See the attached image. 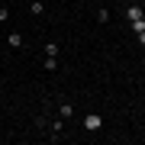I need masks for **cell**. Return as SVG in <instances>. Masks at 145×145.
Instances as JSON below:
<instances>
[{
	"label": "cell",
	"instance_id": "1",
	"mask_svg": "<svg viewBox=\"0 0 145 145\" xmlns=\"http://www.w3.org/2000/svg\"><path fill=\"white\" fill-rule=\"evenodd\" d=\"M100 126H103V116H100V113H87V116H84V129H87V132H97Z\"/></svg>",
	"mask_w": 145,
	"mask_h": 145
},
{
	"label": "cell",
	"instance_id": "2",
	"mask_svg": "<svg viewBox=\"0 0 145 145\" xmlns=\"http://www.w3.org/2000/svg\"><path fill=\"white\" fill-rule=\"evenodd\" d=\"M61 129H65V119L58 116V119H52V123H48V132H55L52 139H58V135H61Z\"/></svg>",
	"mask_w": 145,
	"mask_h": 145
},
{
	"label": "cell",
	"instance_id": "3",
	"mask_svg": "<svg viewBox=\"0 0 145 145\" xmlns=\"http://www.w3.org/2000/svg\"><path fill=\"white\" fill-rule=\"evenodd\" d=\"M58 116H61V119H71V116H74V106L68 103V100H65V103H58Z\"/></svg>",
	"mask_w": 145,
	"mask_h": 145
},
{
	"label": "cell",
	"instance_id": "4",
	"mask_svg": "<svg viewBox=\"0 0 145 145\" xmlns=\"http://www.w3.org/2000/svg\"><path fill=\"white\" fill-rule=\"evenodd\" d=\"M29 13L32 16H42V13H45V3H42V0H32V3H29Z\"/></svg>",
	"mask_w": 145,
	"mask_h": 145
},
{
	"label": "cell",
	"instance_id": "5",
	"mask_svg": "<svg viewBox=\"0 0 145 145\" xmlns=\"http://www.w3.org/2000/svg\"><path fill=\"white\" fill-rule=\"evenodd\" d=\"M126 16H129V23H139L142 20V10H139V7H126Z\"/></svg>",
	"mask_w": 145,
	"mask_h": 145
},
{
	"label": "cell",
	"instance_id": "6",
	"mask_svg": "<svg viewBox=\"0 0 145 145\" xmlns=\"http://www.w3.org/2000/svg\"><path fill=\"white\" fill-rule=\"evenodd\" d=\"M7 42H10L13 48H23V36L20 32H7Z\"/></svg>",
	"mask_w": 145,
	"mask_h": 145
},
{
	"label": "cell",
	"instance_id": "7",
	"mask_svg": "<svg viewBox=\"0 0 145 145\" xmlns=\"http://www.w3.org/2000/svg\"><path fill=\"white\" fill-rule=\"evenodd\" d=\"M45 71H58V58H52V55H45Z\"/></svg>",
	"mask_w": 145,
	"mask_h": 145
},
{
	"label": "cell",
	"instance_id": "8",
	"mask_svg": "<svg viewBox=\"0 0 145 145\" xmlns=\"http://www.w3.org/2000/svg\"><path fill=\"white\" fill-rule=\"evenodd\" d=\"M45 55H52V58H58V45H55V42H45Z\"/></svg>",
	"mask_w": 145,
	"mask_h": 145
},
{
	"label": "cell",
	"instance_id": "9",
	"mask_svg": "<svg viewBox=\"0 0 145 145\" xmlns=\"http://www.w3.org/2000/svg\"><path fill=\"white\" fill-rule=\"evenodd\" d=\"M97 23H110V10L103 7V10H97Z\"/></svg>",
	"mask_w": 145,
	"mask_h": 145
},
{
	"label": "cell",
	"instance_id": "10",
	"mask_svg": "<svg viewBox=\"0 0 145 145\" xmlns=\"http://www.w3.org/2000/svg\"><path fill=\"white\" fill-rule=\"evenodd\" d=\"M7 20H10V10H7L3 3H0V23H7Z\"/></svg>",
	"mask_w": 145,
	"mask_h": 145
},
{
	"label": "cell",
	"instance_id": "11",
	"mask_svg": "<svg viewBox=\"0 0 145 145\" xmlns=\"http://www.w3.org/2000/svg\"><path fill=\"white\" fill-rule=\"evenodd\" d=\"M139 42H142V45H145V29H142V32H139Z\"/></svg>",
	"mask_w": 145,
	"mask_h": 145
},
{
	"label": "cell",
	"instance_id": "12",
	"mask_svg": "<svg viewBox=\"0 0 145 145\" xmlns=\"http://www.w3.org/2000/svg\"><path fill=\"white\" fill-rule=\"evenodd\" d=\"M0 3H3V0H0Z\"/></svg>",
	"mask_w": 145,
	"mask_h": 145
},
{
	"label": "cell",
	"instance_id": "13",
	"mask_svg": "<svg viewBox=\"0 0 145 145\" xmlns=\"http://www.w3.org/2000/svg\"><path fill=\"white\" fill-rule=\"evenodd\" d=\"M142 139H145V135H142Z\"/></svg>",
	"mask_w": 145,
	"mask_h": 145
}]
</instances>
